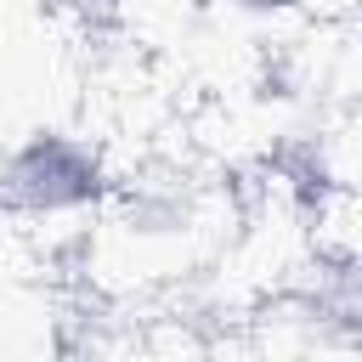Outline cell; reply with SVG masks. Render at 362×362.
<instances>
[{"label": "cell", "instance_id": "obj_1", "mask_svg": "<svg viewBox=\"0 0 362 362\" xmlns=\"http://www.w3.org/2000/svg\"><path fill=\"white\" fill-rule=\"evenodd\" d=\"M277 6L300 23H356L362 11V0H277Z\"/></svg>", "mask_w": 362, "mask_h": 362}]
</instances>
